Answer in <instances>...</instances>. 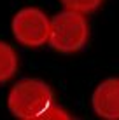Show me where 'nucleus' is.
Returning a JSON list of instances; mask_svg holds the SVG:
<instances>
[{
	"instance_id": "obj_5",
	"label": "nucleus",
	"mask_w": 119,
	"mask_h": 120,
	"mask_svg": "<svg viewBox=\"0 0 119 120\" xmlns=\"http://www.w3.org/2000/svg\"><path fill=\"white\" fill-rule=\"evenodd\" d=\"M18 70V56L9 44L0 42V84L14 77Z\"/></svg>"
},
{
	"instance_id": "obj_3",
	"label": "nucleus",
	"mask_w": 119,
	"mask_h": 120,
	"mask_svg": "<svg viewBox=\"0 0 119 120\" xmlns=\"http://www.w3.org/2000/svg\"><path fill=\"white\" fill-rule=\"evenodd\" d=\"M12 35L21 45L42 47L49 40L51 19L40 9L25 7L12 18Z\"/></svg>"
},
{
	"instance_id": "obj_4",
	"label": "nucleus",
	"mask_w": 119,
	"mask_h": 120,
	"mask_svg": "<svg viewBox=\"0 0 119 120\" xmlns=\"http://www.w3.org/2000/svg\"><path fill=\"white\" fill-rule=\"evenodd\" d=\"M93 111L100 118L119 120V78L112 77L98 84L91 96Z\"/></svg>"
},
{
	"instance_id": "obj_6",
	"label": "nucleus",
	"mask_w": 119,
	"mask_h": 120,
	"mask_svg": "<svg viewBox=\"0 0 119 120\" xmlns=\"http://www.w3.org/2000/svg\"><path fill=\"white\" fill-rule=\"evenodd\" d=\"M103 0H61V4L65 5V9H72L77 12H93L95 9L100 7V4Z\"/></svg>"
},
{
	"instance_id": "obj_1",
	"label": "nucleus",
	"mask_w": 119,
	"mask_h": 120,
	"mask_svg": "<svg viewBox=\"0 0 119 120\" xmlns=\"http://www.w3.org/2000/svg\"><path fill=\"white\" fill-rule=\"evenodd\" d=\"M7 108L21 120L70 118L67 111L56 106L51 87L39 78H25L18 82L9 92Z\"/></svg>"
},
{
	"instance_id": "obj_2",
	"label": "nucleus",
	"mask_w": 119,
	"mask_h": 120,
	"mask_svg": "<svg viewBox=\"0 0 119 120\" xmlns=\"http://www.w3.org/2000/svg\"><path fill=\"white\" fill-rule=\"evenodd\" d=\"M88 35L89 28L84 14L72 9H65L51 19L47 42L54 51L72 54V52L81 51L86 45Z\"/></svg>"
}]
</instances>
